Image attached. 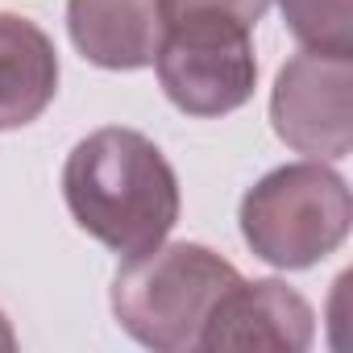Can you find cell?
Instances as JSON below:
<instances>
[{
    "mask_svg": "<svg viewBox=\"0 0 353 353\" xmlns=\"http://www.w3.org/2000/svg\"><path fill=\"white\" fill-rule=\"evenodd\" d=\"M154 67L166 100L188 117H225L241 108L258 83L250 26L225 13L166 21Z\"/></svg>",
    "mask_w": 353,
    "mask_h": 353,
    "instance_id": "obj_4",
    "label": "cell"
},
{
    "mask_svg": "<svg viewBox=\"0 0 353 353\" xmlns=\"http://www.w3.org/2000/svg\"><path fill=\"white\" fill-rule=\"evenodd\" d=\"M349 188L320 158L270 170L241 200L245 245L279 270H303L336 254L349 237Z\"/></svg>",
    "mask_w": 353,
    "mask_h": 353,
    "instance_id": "obj_3",
    "label": "cell"
},
{
    "mask_svg": "<svg viewBox=\"0 0 353 353\" xmlns=\"http://www.w3.org/2000/svg\"><path fill=\"white\" fill-rule=\"evenodd\" d=\"M312 303L279 279H237L212 307L200 349H254V353H299L312 345Z\"/></svg>",
    "mask_w": 353,
    "mask_h": 353,
    "instance_id": "obj_6",
    "label": "cell"
},
{
    "mask_svg": "<svg viewBox=\"0 0 353 353\" xmlns=\"http://www.w3.org/2000/svg\"><path fill=\"white\" fill-rule=\"evenodd\" d=\"M0 349H13V332H9V324H5V316H0Z\"/></svg>",
    "mask_w": 353,
    "mask_h": 353,
    "instance_id": "obj_11",
    "label": "cell"
},
{
    "mask_svg": "<svg viewBox=\"0 0 353 353\" xmlns=\"http://www.w3.org/2000/svg\"><path fill=\"white\" fill-rule=\"evenodd\" d=\"M63 196L75 225L125 258L166 241L179 221V179L166 154L121 125L96 129L71 150Z\"/></svg>",
    "mask_w": 353,
    "mask_h": 353,
    "instance_id": "obj_1",
    "label": "cell"
},
{
    "mask_svg": "<svg viewBox=\"0 0 353 353\" xmlns=\"http://www.w3.org/2000/svg\"><path fill=\"white\" fill-rule=\"evenodd\" d=\"M279 9L303 50L353 54V0H279Z\"/></svg>",
    "mask_w": 353,
    "mask_h": 353,
    "instance_id": "obj_9",
    "label": "cell"
},
{
    "mask_svg": "<svg viewBox=\"0 0 353 353\" xmlns=\"http://www.w3.org/2000/svg\"><path fill=\"white\" fill-rule=\"evenodd\" d=\"M266 9H270V0H162V17L166 21L192 17V13H225V17H237L250 30L262 21Z\"/></svg>",
    "mask_w": 353,
    "mask_h": 353,
    "instance_id": "obj_10",
    "label": "cell"
},
{
    "mask_svg": "<svg viewBox=\"0 0 353 353\" xmlns=\"http://www.w3.org/2000/svg\"><path fill=\"white\" fill-rule=\"evenodd\" d=\"M75 50L104 71L150 67L166 30L162 0H67Z\"/></svg>",
    "mask_w": 353,
    "mask_h": 353,
    "instance_id": "obj_7",
    "label": "cell"
},
{
    "mask_svg": "<svg viewBox=\"0 0 353 353\" xmlns=\"http://www.w3.org/2000/svg\"><path fill=\"white\" fill-rule=\"evenodd\" d=\"M59 92L54 42L17 13H0V129L38 121Z\"/></svg>",
    "mask_w": 353,
    "mask_h": 353,
    "instance_id": "obj_8",
    "label": "cell"
},
{
    "mask_svg": "<svg viewBox=\"0 0 353 353\" xmlns=\"http://www.w3.org/2000/svg\"><path fill=\"white\" fill-rule=\"evenodd\" d=\"M237 266L196 241H158L133 254L112 279L117 324L158 353L200 349L216 299L237 283Z\"/></svg>",
    "mask_w": 353,
    "mask_h": 353,
    "instance_id": "obj_2",
    "label": "cell"
},
{
    "mask_svg": "<svg viewBox=\"0 0 353 353\" xmlns=\"http://www.w3.org/2000/svg\"><path fill=\"white\" fill-rule=\"evenodd\" d=\"M274 133L307 158H345L353 150V59L303 50L287 59L270 96Z\"/></svg>",
    "mask_w": 353,
    "mask_h": 353,
    "instance_id": "obj_5",
    "label": "cell"
}]
</instances>
